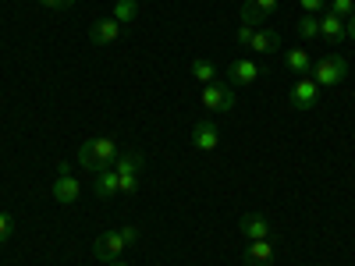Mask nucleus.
<instances>
[{
    "instance_id": "f257e3e1",
    "label": "nucleus",
    "mask_w": 355,
    "mask_h": 266,
    "mask_svg": "<svg viewBox=\"0 0 355 266\" xmlns=\"http://www.w3.org/2000/svg\"><path fill=\"white\" fill-rule=\"evenodd\" d=\"M117 157H121V150H117V139H110V135L85 139V142L78 145V167L89 170V174H100V170L114 167Z\"/></svg>"
},
{
    "instance_id": "f03ea898",
    "label": "nucleus",
    "mask_w": 355,
    "mask_h": 266,
    "mask_svg": "<svg viewBox=\"0 0 355 266\" xmlns=\"http://www.w3.org/2000/svg\"><path fill=\"white\" fill-rule=\"evenodd\" d=\"M309 78L316 82V85H341L345 78H348V61L341 53H327V57H320V61L309 68Z\"/></svg>"
},
{
    "instance_id": "7ed1b4c3",
    "label": "nucleus",
    "mask_w": 355,
    "mask_h": 266,
    "mask_svg": "<svg viewBox=\"0 0 355 266\" xmlns=\"http://www.w3.org/2000/svg\"><path fill=\"white\" fill-rule=\"evenodd\" d=\"M202 107L214 114H231L234 110V85H227V82L202 85Z\"/></svg>"
},
{
    "instance_id": "20e7f679",
    "label": "nucleus",
    "mask_w": 355,
    "mask_h": 266,
    "mask_svg": "<svg viewBox=\"0 0 355 266\" xmlns=\"http://www.w3.org/2000/svg\"><path fill=\"white\" fill-rule=\"evenodd\" d=\"M78 195H82V185H78V177L71 174V167H68V163H57L53 199L61 202V206H71V202H78Z\"/></svg>"
},
{
    "instance_id": "39448f33",
    "label": "nucleus",
    "mask_w": 355,
    "mask_h": 266,
    "mask_svg": "<svg viewBox=\"0 0 355 266\" xmlns=\"http://www.w3.org/2000/svg\"><path fill=\"white\" fill-rule=\"evenodd\" d=\"M125 249H128V242H125L121 227H117V231H103V234H96V242H93V256H96V259H103V263L121 259V252H125Z\"/></svg>"
},
{
    "instance_id": "423d86ee",
    "label": "nucleus",
    "mask_w": 355,
    "mask_h": 266,
    "mask_svg": "<svg viewBox=\"0 0 355 266\" xmlns=\"http://www.w3.org/2000/svg\"><path fill=\"white\" fill-rule=\"evenodd\" d=\"M256 78H263V64L252 61V57H234V61L227 64V85H252Z\"/></svg>"
},
{
    "instance_id": "0eeeda50",
    "label": "nucleus",
    "mask_w": 355,
    "mask_h": 266,
    "mask_svg": "<svg viewBox=\"0 0 355 266\" xmlns=\"http://www.w3.org/2000/svg\"><path fill=\"white\" fill-rule=\"evenodd\" d=\"M121 33H125V25L117 21L114 15H110V18H96L93 25H89V39H93L96 46H110V43H117V39H121Z\"/></svg>"
},
{
    "instance_id": "6e6552de",
    "label": "nucleus",
    "mask_w": 355,
    "mask_h": 266,
    "mask_svg": "<svg viewBox=\"0 0 355 266\" xmlns=\"http://www.w3.org/2000/svg\"><path fill=\"white\" fill-rule=\"evenodd\" d=\"M320 39H327L331 46H341L348 39V28H345V18L331 15V11H323L320 15Z\"/></svg>"
},
{
    "instance_id": "1a4fd4ad",
    "label": "nucleus",
    "mask_w": 355,
    "mask_h": 266,
    "mask_svg": "<svg viewBox=\"0 0 355 266\" xmlns=\"http://www.w3.org/2000/svg\"><path fill=\"white\" fill-rule=\"evenodd\" d=\"M316 96H320V85H316L309 75L291 85V107H295V110H309V107H316Z\"/></svg>"
},
{
    "instance_id": "9d476101",
    "label": "nucleus",
    "mask_w": 355,
    "mask_h": 266,
    "mask_svg": "<svg viewBox=\"0 0 355 266\" xmlns=\"http://www.w3.org/2000/svg\"><path fill=\"white\" fill-rule=\"evenodd\" d=\"M274 11H277V0H245L242 4V25L259 28V21H266Z\"/></svg>"
},
{
    "instance_id": "9b49d317",
    "label": "nucleus",
    "mask_w": 355,
    "mask_h": 266,
    "mask_svg": "<svg viewBox=\"0 0 355 266\" xmlns=\"http://www.w3.org/2000/svg\"><path fill=\"white\" fill-rule=\"evenodd\" d=\"M192 145L199 153H214L217 145H220V132H217V125L214 121H199L196 128H192Z\"/></svg>"
},
{
    "instance_id": "f8f14e48",
    "label": "nucleus",
    "mask_w": 355,
    "mask_h": 266,
    "mask_svg": "<svg viewBox=\"0 0 355 266\" xmlns=\"http://www.w3.org/2000/svg\"><path fill=\"white\" fill-rule=\"evenodd\" d=\"M239 231L245 234L249 242H259V238H270V220H266L263 213H245L242 220H239Z\"/></svg>"
},
{
    "instance_id": "ddd939ff",
    "label": "nucleus",
    "mask_w": 355,
    "mask_h": 266,
    "mask_svg": "<svg viewBox=\"0 0 355 266\" xmlns=\"http://www.w3.org/2000/svg\"><path fill=\"white\" fill-rule=\"evenodd\" d=\"M245 266H274V245H270V238L249 242V249H245Z\"/></svg>"
},
{
    "instance_id": "4468645a",
    "label": "nucleus",
    "mask_w": 355,
    "mask_h": 266,
    "mask_svg": "<svg viewBox=\"0 0 355 266\" xmlns=\"http://www.w3.org/2000/svg\"><path fill=\"white\" fill-rule=\"evenodd\" d=\"M281 46V36L274 28H256L252 33V43H249V53H274Z\"/></svg>"
},
{
    "instance_id": "2eb2a0df",
    "label": "nucleus",
    "mask_w": 355,
    "mask_h": 266,
    "mask_svg": "<svg viewBox=\"0 0 355 266\" xmlns=\"http://www.w3.org/2000/svg\"><path fill=\"white\" fill-rule=\"evenodd\" d=\"M284 68H288L291 75L306 78V75H309V68H313V57H309V50H284Z\"/></svg>"
},
{
    "instance_id": "dca6fc26",
    "label": "nucleus",
    "mask_w": 355,
    "mask_h": 266,
    "mask_svg": "<svg viewBox=\"0 0 355 266\" xmlns=\"http://www.w3.org/2000/svg\"><path fill=\"white\" fill-rule=\"evenodd\" d=\"M93 192H96L100 199H114V195H117V170H114V167L93 174Z\"/></svg>"
},
{
    "instance_id": "f3484780",
    "label": "nucleus",
    "mask_w": 355,
    "mask_h": 266,
    "mask_svg": "<svg viewBox=\"0 0 355 266\" xmlns=\"http://www.w3.org/2000/svg\"><path fill=\"white\" fill-rule=\"evenodd\" d=\"M114 170H117V177H125V174H135V177H142V170H146V160H142V153H121V157H117V163H114Z\"/></svg>"
},
{
    "instance_id": "a211bd4d",
    "label": "nucleus",
    "mask_w": 355,
    "mask_h": 266,
    "mask_svg": "<svg viewBox=\"0 0 355 266\" xmlns=\"http://www.w3.org/2000/svg\"><path fill=\"white\" fill-rule=\"evenodd\" d=\"M189 71H192V78H196V82H202V85L217 82V68H214V61H206V57H192Z\"/></svg>"
},
{
    "instance_id": "6ab92c4d",
    "label": "nucleus",
    "mask_w": 355,
    "mask_h": 266,
    "mask_svg": "<svg viewBox=\"0 0 355 266\" xmlns=\"http://www.w3.org/2000/svg\"><path fill=\"white\" fill-rule=\"evenodd\" d=\"M114 18L121 21V25L135 21L139 18V0H117V4H114Z\"/></svg>"
},
{
    "instance_id": "aec40b11",
    "label": "nucleus",
    "mask_w": 355,
    "mask_h": 266,
    "mask_svg": "<svg viewBox=\"0 0 355 266\" xmlns=\"http://www.w3.org/2000/svg\"><path fill=\"white\" fill-rule=\"evenodd\" d=\"M295 28H299L302 39H316V36H320V15H302Z\"/></svg>"
},
{
    "instance_id": "412c9836",
    "label": "nucleus",
    "mask_w": 355,
    "mask_h": 266,
    "mask_svg": "<svg viewBox=\"0 0 355 266\" xmlns=\"http://www.w3.org/2000/svg\"><path fill=\"white\" fill-rule=\"evenodd\" d=\"M331 15H338V18H352L355 15V0H331Z\"/></svg>"
},
{
    "instance_id": "4be33fe9",
    "label": "nucleus",
    "mask_w": 355,
    "mask_h": 266,
    "mask_svg": "<svg viewBox=\"0 0 355 266\" xmlns=\"http://www.w3.org/2000/svg\"><path fill=\"white\" fill-rule=\"evenodd\" d=\"M117 192H121V195H132V192H139V177H135V174L117 177Z\"/></svg>"
},
{
    "instance_id": "5701e85b",
    "label": "nucleus",
    "mask_w": 355,
    "mask_h": 266,
    "mask_svg": "<svg viewBox=\"0 0 355 266\" xmlns=\"http://www.w3.org/2000/svg\"><path fill=\"white\" fill-rule=\"evenodd\" d=\"M252 33H256L252 25H239V28H234V43H239V46H245V50H249V43H252Z\"/></svg>"
},
{
    "instance_id": "b1692460",
    "label": "nucleus",
    "mask_w": 355,
    "mask_h": 266,
    "mask_svg": "<svg viewBox=\"0 0 355 266\" xmlns=\"http://www.w3.org/2000/svg\"><path fill=\"white\" fill-rule=\"evenodd\" d=\"M11 231H15V220H11V213H0V245H4V242L11 238Z\"/></svg>"
},
{
    "instance_id": "393cba45",
    "label": "nucleus",
    "mask_w": 355,
    "mask_h": 266,
    "mask_svg": "<svg viewBox=\"0 0 355 266\" xmlns=\"http://www.w3.org/2000/svg\"><path fill=\"white\" fill-rule=\"evenodd\" d=\"M306 15H323V8H327V0H299Z\"/></svg>"
},
{
    "instance_id": "a878e982",
    "label": "nucleus",
    "mask_w": 355,
    "mask_h": 266,
    "mask_svg": "<svg viewBox=\"0 0 355 266\" xmlns=\"http://www.w3.org/2000/svg\"><path fill=\"white\" fill-rule=\"evenodd\" d=\"M40 4L46 11H68V8H75V0H40Z\"/></svg>"
},
{
    "instance_id": "bb28decb",
    "label": "nucleus",
    "mask_w": 355,
    "mask_h": 266,
    "mask_svg": "<svg viewBox=\"0 0 355 266\" xmlns=\"http://www.w3.org/2000/svg\"><path fill=\"white\" fill-rule=\"evenodd\" d=\"M121 234H125V242H128V245L139 242V227H121Z\"/></svg>"
},
{
    "instance_id": "cd10ccee",
    "label": "nucleus",
    "mask_w": 355,
    "mask_h": 266,
    "mask_svg": "<svg viewBox=\"0 0 355 266\" xmlns=\"http://www.w3.org/2000/svg\"><path fill=\"white\" fill-rule=\"evenodd\" d=\"M345 28H348V36H352V39H355V15H352V18H348V21H345Z\"/></svg>"
},
{
    "instance_id": "c85d7f7f",
    "label": "nucleus",
    "mask_w": 355,
    "mask_h": 266,
    "mask_svg": "<svg viewBox=\"0 0 355 266\" xmlns=\"http://www.w3.org/2000/svg\"><path fill=\"white\" fill-rule=\"evenodd\" d=\"M107 266H128V263H121V259H114V263H107Z\"/></svg>"
},
{
    "instance_id": "c756f323",
    "label": "nucleus",
    "mask_w": 355,
    "mask_h": 266,
    "mask_svg": "<svg viewBox=\"0 0 355 266\" xmlns=\"http://www.w3.org/2000/svg\"><path fill=\"white\" fill-rule=\"evenodd\" d=\"M231 4H245V0H231Z\"/></svg>"
}]
</instances>
